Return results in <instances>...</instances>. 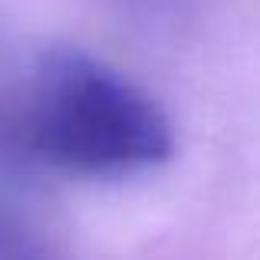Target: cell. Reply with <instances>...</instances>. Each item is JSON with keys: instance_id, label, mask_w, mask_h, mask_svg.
<instances>
[{"instance_id": "cell-1", "label": "cell", "mask_w": 260, "mask_h": 260, "mask_svg": "<svg viewBox=\"0 0 260 260\" xmlns=\"http://www.w3.org/2000/svg\"><path fill=\"white\" fill-rule=\"evenodd\" d=\"M4 135L17 158L73 178H125L175 148L172 122L145 89L70 46L40 56Z\"/></svg>"}, {"instance_id": "cell-2", "label": "cell", "mask_w": 260, "mask_h": 260, "mask_svg": "<svg viewBox=\"0 0 260 260\" xmlns=\"http://www.w3.org/2000/svg\"><path fill=\"white\" fill-rule=\"evenodd\" d=\"M0 260H66L59 247L30 221L10 208H0Z\"/></svg>"}]
</instances>
